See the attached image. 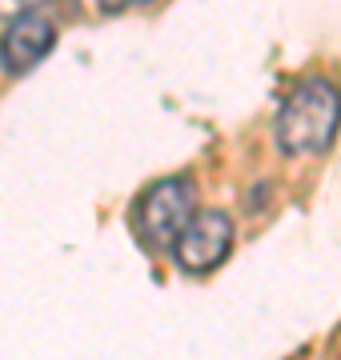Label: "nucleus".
I'll use <instances>...</instances> for the list:
<instances>
[{"label":"nucleus","mask_w":341,"mask_h":360,"mask_svg":"<svg viewBox=\"0 0 341 360\" xmlns=\"http://www.w3.org/2000/svg\"><path fill=\"white\" fill-rule=\"evenodd\" d=\"M341 129V92L337 84L314 77L302 80L277 108V148L289 156L326 153Z\"/></svg>","instance_id":"f257e3e1"},{"label":"nucleus","mask_w":341,"mask_h":360,"mask_svg":"<svg viewBox=\"0 0 341 360\" xmlns=\"http://www.w3.org/2000/svg\"><path fill=\"white\" fill-rule=\"evenodd\" d=\"M193 205H197V193L185 176H169L153 188H144L141 200L132 205V229L141 236V245L153 252H169L197 212Z\"/></svg>","instance_id":"f03ea898"},{"label":"nucleus","mask_w":341,"mask_h":360,"mask_svg":"<svg viewBox=\"0 0 341 360\" xmlns=\"http://www.w3.org/2000/svg\"><path fill=\"white\" fill-rule=\"evenodd\" d=\"M229 248H233V220L225 217L221 208H197L193 220L185 224V232L177 236L173 257H177V264L185 272L205 276L217 264H225Z\"/></svg>","instance_id":"7ed1b4c3"},{"label":"nucleus","mask_w":341,"mask_h":360,"mask_svg":"<svg viewBox=\"0 0 341 360\" xmlns=\"http://www.w3.org/2000/svg\"><path fill=\"white\" fill-rule=\"evenodd\" d=\"M56 44V28L49 16H37L28 13L20 20L4 28V37H0V68L4 72H13V77H25L28 68H37L49 49Z\"/></svg>","instance_id":"20e7f679"},{"label":"nucleus","mask_w":341,"mask_h":360,"mask_svg":"<svg viewBox=\"0 0 341 360\" xmlns=\"http://www.w3.org/2000/svg\"><path fill=\"white\" fill-rule=\"evenodd\" d=\"M44 0H0V20H20L32 8H40Z\"/></svg>","instance_id":"39448f33"},{"label":"nucleus","mask_w":341,"mask_h":360,"mask_svg":"<svg viewBox=\"0 0 341 360\" xmlns=\"http://www.w3.org/2000/svg\"><path fill=\"white\" fill-rule=\"evenodd\" d=\"M105 13H125V8H141V4H149V0H97Z\"/></svg>","instance_id":"423d86ee"}]
</instances>
